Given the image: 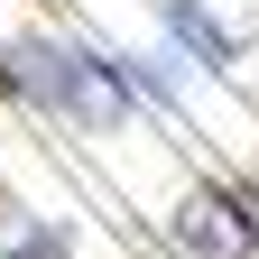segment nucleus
<instances>
[{
  "mask_svg": "<svg viewBox=\"0 0 259 259\" xmlns=\"http://www.w3.org/2000/svg\"><path fill=\"white\" fill-rule=\"evenodd\" d=\"M167 259H250L259 250V194L250 185H185L167 213Z\"/></svg>",
  "mask_w": 259,
  "mask_h": 259,
  "instance_id": "f257e3e1",
  "label": "nucleus"
},
{
  "mask_svg": "<svg viewBox=\"0 0 259 259\" xmlns=\"http://www.w3.org/2000/svg\"><path fill=\"white\" fill-rule=\"evenodd\" d=\"M0 250H10V259H65V232L47 213H28L19 194H0Z\"/></svg>",
  "mask_w": 259,
  "mask_h": 259,
  "instance_id": "f03ea898",
  "label": "nucleus"
}]
</instances>
